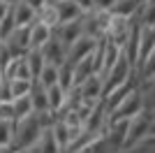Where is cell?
<instances>
[{"label":"cell","instance_id":"obj_23","mask_svg":"<svg viewBox=\"0 0 155 153\" xmlns=\"http://www.w3.org/2000/svg\"><path fill=\"white\" fill-rule=\"evenodd\" d=\"M12 139H14V123L0 121V146H12Z\"/></svg>","mask_w":155,"mask_h":153},{"label":"cell","instance_id":"obj_21","mask_svg":"<svg viewBox=\"0 0 155 153\" xmlns=\"http://www.w3.org/2000/svg\"><path fill=\"white\" fill-rule=\"evenodd\" d=\"M12 109H14V121H19V118H26L28 114H32L30 97H28V95L14 97V100H12Z\"/></svg>","mask_w":155,"mask_h":153},{"label":"cell","instance_id":"obj_16","mask_svg":"<svg viewBox=\"0 0 155 153\" xmlns=\"http://www.w3.org/2000/svg\"><path fill=\"white\" fill-rule=\"evenodd\" d=\"M46 102H49V114H58L67 102V90H63L58 83L49 86L46 88Z\"/></svg>","mask_w":155,"mask_h":153},{"label":"cell","instance_id":"obj_7","mask_svg":"<svg viewBox=\"0 0 155 153\" xmlns=\"http://www.w3.org/2000/svg\"><path fill=\"white\" fill-rule=\"evenodd\" d=\"M95 49H97V39H91V37H84V35H81L77 42H72V44L67 46V51H65V63L77 65L79 60H84L86 56H91Z\"/></svg>","mask_w":155,"mask_h":153},{"label":"cell","instance_id":"obj_19","mask_svg":"<svg viewBox=\"0 0 155 153\" xmlns=\"http://www.w3.org/2000/svg\"><path fill=\"white\" fill-rule=\"evenodd\" d=\"M23 60H26V65H28V70H30V74H32V81H35V76L39 74V70L44 67V58H42V51L39 49H30L23 56Z\"/></svg>","mask_w":155,"mask_h":153},{"label":"cell","instance_id":"obj_31","mask_svg":"<svg viewBox=\"0 0 155 153\" xmlns=\"http://www.w3.org/2000/svg\"><path fill=\"white\" fill-rule=\"evenodd\" d=\"M0 79H2V67H0Z\"/></svg>","mask_w":155,"mask_h":153},{"label":"cell","instance_id":"obj_11","mask_svg":"<svg viewBox=\"0 0 155 153\" xmlns=\"http://www.w3.org/2000/svg\"><path fill=\"white\" fill-rule=\"evenodd\" d=\"M28 32H30V49H42V44L53 37V28L44 25L42 21L30 23L28 25Z\"/></svg>","mask_w":155,"mask_h":153},{"label":"cell","instance_id":"obj_25","mask_svg":"<svg viewBox=\"0 0 155 153\" xmlns=\"http://www.w3.org/2000/svg\"><path fill=\"white\" fill-rule=\"evenodd\" d=\"M116 0H93V12H109Z\"/></svg>","mask_w":155,"mask_h":153},{"label":"cell","instance_id":"obj_24","mask_svg":"<svg viewBox=\"0 0 155 153\" xmlns=\"http://www.w3.org/2000/svg\"><path fill=\"white\" fill-rule=\"evenodd\" d=\"M0 121H12V123H14L12 100H9V102H0Z\"/></svg>","mask_w":155,"mask_h":153},{"label":"cell","instance_id":"obj_8","mask_svg":"<svg viewBox=\"0 0 155 153\" xmlns=\"http://www.w3.org/2000/svg\"><path fill=\"white\" fill-rule=\"evenodd\" d=\"M42 58H44V63H49V65H56V67H60V65L65 63V51H67V46L60 42L56 35H53L49 42H44L42 44Z\"/></svg>","mask_w":155,"mask_h":153},{"label":"cell","instance_id":"obj_10","mask_svg":"<svg viewBox=\"0 0 155 153\" xmlns=\"http://www.w3.org/2000/svg\"><path fill=\"white\" fill-rule=\"evenodd\" d=\"M81 19V16H79ZM67 21V23H60V25H56L53 28V35L63 42L65 46H70L72 42H77L79 37H81V21Z\"/></svg>","mask_w":155,"mask_h":153},{"label":"cell","instance_id":"obj_12","mask_svg":"<svg viewBox=\"0 0 155 153\" xmlns=\"http://www.w3.org/2000/svg\"><path fill=\"white\" fill-rule=\"evenodd\" d=\"M9 9H12V19H14V25H16V28H23V25H30V23H35V21H37V14L32 12V9L23 2V0L14 2Z\"/></svg>","mask_w":155,"mask_h":153},{"label":"cell","instance_id":"obj_14","mask_svg":"<svg viewBox=\"0 0 155 153\" xmlns=\"http://www.w3.org/2000/svg\"><path fill=\"white\" fill-rule=\"evenodd\" d=\"M141 7V0H116L111 5L109 14L111 16H123V19H134Z\"/></svg>","mask_w":155,"mask_h":153},{"label":"cell","instance_id":"obj_29","mask_svg":"<svg viewBox=\"0 0 155 153\" xmlns=\"http://www.w3.org/2000/svg\"><path fill=\"white\" fill-rule=\"evenodd\" d=\"M0 153H16L14 146H0Z\"/></svg>","mask_w":155,"mask_h":153},{"label":"cell","instance_id":"obj_2","mask_svg":"<svg viewBox=\"0 0 155 153\" xmlns=\"http://www.w3.org/2000/svg\"><path fill=\"white\" fill-rule=\"evenodd\" d=\"M132 72H134V67H132V63L127 60V56H125L123 51H120V56H118V60L114 65H111L109 70L102 74V83H104V95H109L111 90H116L118 86H123V83H127L130 79H132Z\"/></svg>","mask_w":155,"mask_h":153},{"label":"cell","instance_id":"obj_1","mask_svg":"<svg viewBox=\"0 0 155 153\" xmlns=\"http://www.w3.org/2000/svg\"><path fill=\"white\" fill-rule=\"evenodd\" d=\"M51 118H53L51 114H28L26 118L14 121V139H12L14 151L16 153L28 151V146L39 137L42 127H46L51 123Z\"/></svg>","mask_w":155,"mask_h":153},{"label":"cell","instance_id":"obj_28","mask_svg":"<svg viewBox=\"0 0 155 153\" xmlns=\"http://www.w3.org/2000/svg\"><path fill=\"white\" fill-rule=\"evenodd\" d=\"M9 12V5H5V2H0V21H2V16Z\"/></svg>","mask_w":155,"mask_h":153},{"label":"cell","instance_id":"obj_22","mask_svg":"<svg viewBox=\"0 0 155 153\" xmlns=\"http://www.w3.org/2000/svg\"><path fill=\"white\" fill-rule=\"evenodd\" d=\"M7 86H9V95L14 97H21V95H28L32 88V81H23V79H7Z\"/></svg>","mask_w":155,"mask_h":153},{"label":"cell","instance_id":"obj_20","mask_svg":"<svg viewBox=\"0 0 155 153\" xmlns=\"http://www.w3.org/2000/svg\"><path fill=\"white\" fill-rule=\"evenodd\" d=\"M37 21H42V23L49 25V28H56V25H58V12H56V5H53L51 0H46V5L37 12Z\"/></svg>","mask_w":155,"mask_h":153},{"label":"cell","instance_id":"obj_6","mask_svg":"<svg viewBox=\"0 0 155 153\" xmlns=\"http://www.w3.org/2000/svg\"><path fill=\"white\" fill-rule=\"evenodd\" d=\"M5 46H7V51L12 53V58L26 56L28 51H30V32H28V25L14 28V30L9 32V37L5 39Z\"/></svg>","mask_w":155,"mask_h":153},{"label":"cell","instance_id":"obj_18","mask_svg":"<svg viewBox=\"0 0 155 153\" xmlns=\"http://www.w3.org/2000/svg\"><path fill=\"white\" fill-rule=\"evenodd\" d=\"M58 86H60L63 90H67V93L74 88V65L63 63V65L58 67Z\"/></svg>","mask_w":155,"mask_h":153},{"label":"cell","instance_id":"obj_4","mask_svg":"<svg viewBox=\"0 0 155 153\" xmlns=\"http://www.w3.org/2000/svg\"><path fill=\"white\" fill-rule=\"evenodd\" d=\"M150 123H153V116H150V109H143L137 116L127 118V134H125V146H134L150 132Z\"/></svg>","mask_w":155,"mask_h":153},{"label":"cell","instance_id":"obj_27","mask_svg":"<svg viewBox=\"0 0 155 153\" xmlns=\"http://www.w3.org/2000/svg\"><path fill=\"white\" fill-rule=\"evenodd\" d=\"M23 2H26V5L30 7V9H32V12H35V14H37L39 9H42V7L46 5V0H23Z\"/></svg>","mask_w":155,"mask_h":153},{"label":"cell","instance_id":"obj_13","mask_svg":"<svg viewBox=\"0 0 155 153\" xmlns=\"http://www.w3.org/2000/svg\"><path fill=\"white\" fill-rule=\"evenodd\" d=\"M56 5V12H58V25L67 23V21H77L81 16V9L74 5V0H51Z\"/></svg>","mask_w":155,"mask_h":153},{"label":"cell","instance_id":"obj_15","mask_svg":"<svg viewBox=\"0 0 155 153\" xmlns=\"http://www.w3.org/2000/svg\"><path fill=\"white\" fill-rule=\"evenodd\" d=\"M32 104V114H49V102H46V88H42L39 83L32 81V88L28 93Z\"/></svg>","mask_w":155,"mask_h":153},{"label":"cell","instance_id":"obj_5","mask_svg":"<svg viewBox=\"0 0 155 153\" xmlns=\"http://www.w3.org/2000/svg\"><path fill=\"white\" fill-rule=\"evenodd\" d=\"M79 93V100H86V102H100L104 97V83H102V76L100 74H91L86 76L84 81L74 86Z\"/></svg>","mask_w":155,"mask_h":153},{"label":"cell","instance_id":"obj_26","mask_svg":"<svg viewBox=\"0 0 155 153\" xmlns=\"http://www.w3.org/2000/svg\"><path fill=\"white\" fill-rule=\"evenodd\" d=\"M74 5L81 9V14H88L93 12V0H74Z\"/></svg>","mask_w":155,"mask_h":153},{"label":"cell","instance_id":"obj_17","mask_svg":"<svg viewBox=\"0 0 155 153\" xmlns=\"http://www.w3.org/2000/svg\"><path fill=\"white\" fill-rule=\"evenodd\" d=\"M35 83H39L42 88L56 86V83H58V67H56V65L44 63V67H42V70H39V74L35 76Z\"/></svg>","mask_w":155,"mask_h":153},{"label":"cell","instance_id":"obj_3","mask_svg":"<svg viewBox=\"0 0 155 153\" xmlns=\"http://www.w3.org/2000/svg\"><path fill=\"white\" fill-rule=\"evenodd\" d=\"M146 109V102H143V90L141 88H132L127 93V95L120 100V104H118L114 111L109 114V121H118V118H132V116H137L139 111H143Z\"/></svg>","mask_w":155,"mask_h":153},{"label":"cell","instance_id":"obj_30","mask_svg":"<svg viewBox=\"0 0 155 153\" xmlns=\"http://www.w3.org/2000/svg\"><path fill=\"white\" fill-rule=\"evenodd\" d=\"M0 2H5V5H9V7H12L14 2H19V0H0Z\"/></svg>","mask_w":155,"mask_h":153},{"label":"cell","instance_id":"obj_9","mask_svg":"<svg viewBox=\"0 0 155 153\" xmlns=\"http://www.w3.org/2000/svg\"><path fill=\"white\" fill-rule=\"evenodd\" d=\"M23 153H60L58 144H56V139H53V134H51V127L49 125L42 127L39 137L32 141L30 146H28V151H23Z\"/></svg>","mask_w":155,"mask_h":153}]
</instances>
